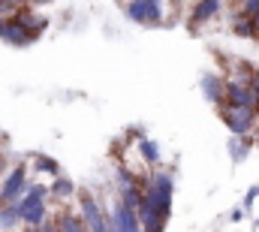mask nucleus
<instances>
[{
	"instance_id": "f257e3e1",
	"label": "nucleus",
	"mask_w": 259,
	"mask_h": 232,
	"mask_svg": "<svg viewBox=\"0 0 259 232\" xmlns=\"http://www.w3.org/2000/svg\"><path fill=\"white\" fill-rule=\"evenodd\" d=\"M172 199H175V178L172 172H163V169H154L148 175V184H145V202L157 211V217H163L169 223L172 217Z\"/></svg>"
},
{
	"instance_id": "f03ea898",
	"label": "nucleus",
	"mask_w": 259,
	"mask_h": 232,
	"mask_svg": "<svg viewBox=\"0 0 259 232\" xmlns=\"http://www.w3.org/2000/svg\"><path fill=\"white\" fill-rule=\"evenodd\" d=\"M124 15L142 27H163L166 24V0H130Z\"/></svg>"
},
{
	"instance_id": "7ed1b4c3",
	"label": "nucleus",
	"mask_w": 259,
	"mask_h": 232,
	"mask_svg": "<svg viewBox=\"0 0 259 232\" xmlns=\"http://www.w3.org/2000/svg\"><path fill=\"white\" fill-rule=\"evenodd\" d=\"M75 199H78V217L84 223L88 232H106L109 229V211L100 205V199L88 190H75Z\"/></svg>"
},
{
	"instance_id": "20e7f679",
	"label": "nucleus",
	"mask_w": 259,
	"mask_h": 232,
	"mask_svg": "<svg viewBox=\"0 0 259 232\" xmlns=\"http://www.w3.org/2000/svg\"><path fill=\"white\" fill-rule=\"evenodd\" d=\"M217 115L223 121V127L232 133V136H253V130L259 127V118L253 109H235V106H220Z\"/></svg>"
},
{
	"instance_id": "39448f33",
	"label": "nucleus",
	"mask_w": 259,
	"mask_h": 232,
	"mask_svg": "<svg viewBox=\"0 0 259 232\" xmlns=\"http://www.w3.org/2000/svg\"><path fill=\"white\" fill-rule=\"evenodd\" d=\"M27 163H15L0 184V205H15L27 190Z\"/></svg>"
},
{
	"instance_id": "423d86ee",
	"label": "nucleus",
	"mask_w": 259,
	"mask_h": 232,
	"mask_svg": "<svg viewBox=\"0 0 259 232\" xmlns=\"http://www.w3.org/2000/svg\"><path fill=\"white\" fill-rule=\"evenodd\" d=\"M223 106H235V109H253L256 97L250 91V85L244 79H226L223 85Z\"/></svg>"
},
{
	"instance_id": "0eeeda50",
	"label": "nucleus",
	"mask_w": 259,
	"mask_h": 232,
	"mask_svg": "<svg viewBox=\"0 0 259 232\" xmlns=\"http://www.w3.org/2000/svg\"><path fill=\"white\" fill-rule=\"evenodd\" d=\"M39 36H33L27 27H21L15 18H3V24H0V43H6V46H12V49H27V46H33Z\"/></svg>"
},
{
	"instance_id": "6e6552de",
	"label": "nucleus",
	"mask_w": 259,
	"mask_h": 232,
	"mask_svg": "<svg viewBox=\"0 0 259 232\" xmlns=\"http://www.w3.org/2000/svg\"><path fill=\"white\" fill-rule=\"evenodd\" d=\"M223 85H226V79H223L220 72H202V75H199V91H202V97H205L214 109L223 106Z\"/></svg>"
},
{
	"instance_id": "1a4fd4ad",
	"label": "nucleus",
	"mask_w": 259,
	"mask_h": 232,
	"mask_svg": "<svg viewBox=\"0 0 259 232\" xmlns=\"http://www.w3.org/2000/svg\"><path fill=\"white\" fill-rule=\"evenodd\" d=\"M220 9H223V3H220V0H196L193 9H190V18H187V27L196 33V30H199V24H205V21L217 18V15H220Z\"/></svg>"
},
{
	"instance_id": "9d476101",
	"label": "nucleus",
	"mask_w": 259,
	"mask_h": 232,
	"mask_svg": "<svg viewBox=\"0 0 259 232\" xmlns=\"http://www.w3.org/2000/svg\"><path fill=\"white\" fill-rule=\"evenodd\" d=\"M109 223L118 232H139V220H136V211H130L127 205H121L118 199L112 202V211H109Z\"/></svg>"
},
{
	"instance_id": "9b49d317",
	"label": "nucleus",
	"mask_w": 259,
	"mask_h": 232,
	"mask_svg": "<svg viewBox=\"0 0 259 232\" xmlns=\"http://www.w3.org/2000/svg\"><path fill=\"white\" fill-rule=\"evenodd\" d=\"M136 151H139L142 163H145V166H151V169H157V166H160V160H163L160 145H157L154 139H148V136H142V139L136 142Z\"/></svg>"
},
{
	"instance_id": "f8f14e48",
	"label": "nucleus",
	"mask_w": 259,
	"mask_h": 232,
	"mask_svg": "<svg viewBox=\"0 0 259 232\" xmlns=\"http://www.w3.org/2000/svg\"><path fill=\"white\" fill-rule=\"evenodd\" d=\"M18 220H21L24 229H39V226L49 220V205H46V202H42V205H30V208L18 211Z\"/></svg>"
},
{
	"instance_id": "ddd939ff",
	"label": "nucleus",
	"mask_w": 259,
	"mask_h": 232,
	"mask_svg": "<svg viewBox=\"0 0 259 232\" xmlns=\"http://www.w3.org/2000/svg\"><path fill=\"white\" fill-rule=\"evenodd\" d=\"M46 187H49V196L58 199V202H66V199L75 196V181H72L69 175H58V178H52V184H46Z\"/></svg>"
},
{
	"instance_id": "4468645a",
	"label": "nucleus",
	"mask_w": 259,
	"mask_h": 232,
	"mask_svg": "<svg viewBox=\"0 0 259 232\" xmlns=\"http://www.w3.org/2000/svg\"><path fill=\"white\" fill-rule=\"evenodd\" d=\"M46 199H49V187H46V184H27V190H24V196L15 202V208L24 211V208H30V205H42Z\"/></svg>"
},
{
	"instance_id": "2eb2a0df",
	"label": "nucleus",
	"mask_w": 259,
	"mask_h": 232,
	"mask_svg": "<svg viewBox=\"0 0 259 232\" xmlns=\"http://www.w3.org/2000/svg\"><path fill=\"white\" fill-rule=\"evenodd\" d=\"M30 163H33V172H42V175H52V178H58V175H64V166L55 160V157H49V154H30Z\"/></svg>"
},
{
	"instance_id": "dca6fc26",
	"label": "nucleus",
	"mask_w": 259,
	"mask_h": 232,
	"mask_svg": "<svg viewBox=\"0 0 259 232\" xmlns=\"http://www.w3.org/2000/svg\"><path fill=\"white\" fill-rule=\"evenodd\" d=\"M55 229L58 232H88L84 229V223H81V217L75 214V211H61V214H55Z\"/></svg>"
},
{
	"instance_id": "f3484780",
	"label": "nucleus",
	"mask_w": 259,
	"mask_h": 232,
	"mask_svg": "<svg viewBox=\"0 0 259 232\" xmlns=\"http://www.w3.org/2000/svg\"><path fill=\"white\" fill-rule=\"evenodd\" d=\"M226 148H229L232 163H241L244 157H250V148H253V145H250V139H244V136H232Z\"/></svg>"
},
{
	"instance_id": "a211bd4d",
	"label": "nucleus",
	"mask_w": 259,
	"mask_h": 232,
	"mask_svg": "<svg viewBox=\"0 0 259 232\" xmlns=\"http://www.w3.org/2000/svg\"><path fill=\"white\" fill-rule=\"evenodd\" d=\"M21 226L15 205H0V232H15Z\"/></svg>"
},
{
	"instance_id": "6ab92c4d",
	"label": "nucleus",
	"mask_w": 259,
	"mask_h": 232,
	"mask_svg": "<svg viewBox=\"0 0 259 232\" xmlns=\"http://www.w3.org/2000/svg\"><path fill=\"white\" fill-rule=\"evenodd\" d=\"M115 181H118V190H124V187H145L148 181H142V178H136V172L130 169V166H124V163H118V169H115Z\"/></svg>"
},
{
	"instance_id": "aec40b11",
	"label": "nucleus",
	"mask_w": 259,
	"mask_h": 232,
	"mask_svg": "<svg viewBox=\"0 0 259 232\" xmlns=\"http://www.w3.org/2000/svg\"><path fill=\"white\" fill-rule=\"evenodd\" d=\"M232 33H235L238 40H256V30H253L250 18H241V15L232 18Z\"/></svg>"
},
{
	"instance_id": "412c9836",
	"label": "nucleus",
	"mask_w": 259,
	"mask_h": 232,
	"mask_svg": "<svg viewBox=\"0 0 259 232\" xmlns=\"http://www.w3.org/2000/svg\"><path fill=\"white\" fill-rule=\"evenodd\" d=\"M256 199H259V184H253V187H247V193H244V199H241V211L244 214H250L253 211V205H256Z\"/></svg>"
},
{
	"instance_id": "4be33fe9",
	"label": "nucleus",
	"mask_w": 259,
	"mask_h": 232,
	"mask_svg": "<svg viewBox=\"0 0 259 232\" xmlns=\"http://www.w3.org/2000/svg\"><path fill=\"white\" fill-rule=\"evenodd\" d=\"M256 12H259V0H244V3L238 6V15H241V18H253Z\"/></svg>"
},
{
	"instance_id": "5701e85b",
	"label": "nucleus",
	"mask_w": 259,
	"mask_h": 232,
	"mask_svg": "<svg viewBox=\"0 0 259 232\" xmlns=\"http://www.w3.org/2000/svg\"><path fill=\"white\" fill-rule=\"evenodd\" d=\"M247 85H250V91H253V97H259V69L250 72V79H247Z\"/></svg>"
},
{
	"instance_id": "b1692460",
	"label": "nucleus",
	"mask_w": 259,
	"mask_h": 232,
	"mask_svg": "<svg viewBox=\"0 0 259 232\" xmlns=\"http://www.w3.org/2000/svg\"><path fill=\"white\" fill-rule=\"evenodd\" d=\"M244 217H247V214H244L241 208H232V211H229V223H241Z\"/></svg>"
},
{
	"instance_id": "393cba45",
	"label": "nucleus",
	"mask_w": 259,
	"mask_h": 232,
	"mask_svg": "<svg viewBox=\"0 0 259 232\" xmlns=\"http://www.w3.org/2000/svg\"><path fill=\"white\" fill-rule=\"evenodd\" d=\"M39 232H58V229H55V223H52V220H46V223L39 226Z\"/></svg>"
},
{
	"instance_id": "a878e982",
	"label": "nucleus",
	"mask_w": 259,
	"mask_h": 232,
	"mask_svg": "<svg viewBox=\"0 0 259 232\" xmlns=\"http://www.w3.org/2000/svg\"><path fill=\"white\" fill-rule=\"evenodd\" d=\"M250 24H253V30H256V40H259V12L250 18Z\"/></svg>"
},
{
	"instance_id": "bb28decb",
	"label": "nucleus",
	"mask_w": 259,
	"mask_h": 232,
	"mask_svg": "<svg viewBox=\"0 0 259 232\" xmlns=\"http://www.w3.org/2000/svg\"><path fill=\"white\" fill-rule=\"evenodd\" d=\"M220 3H226V6H241L244 0H220Z\"/></svg>"
},
{
	"instance_id": "cd10ccee",
	"label": "nucleus",
	"mask_w": 259,
	"mask_h": 232,
	"mask_svg": "<svg viewBox=\"0 0 259 232\" xmlns=\"http://www.w3.org/2000/svg\"><path fill=\"white\" fill-rule=\"evenodd\" d=\"M24 3H30V6H42V3H52V0H24Z\"/></svg>"
},
{
	"instance_id": "c85d7f7f",
	"label": "nucleus",
	"mask_w": 259,
	"mask_h": 232,
	"mask_svg": "<svg viewBox=\"0 0 259 232\" xmlns=\"http://www.w3.org/2000/svg\"><path fill=\"white\" fill-rule=\"evenodd\" d=\"M3 169H6V157L0 154V175H3Z\"/></svg>"
},
{
	"instance_id": "c756f323",
	"label": "nucleus",
	"mask_w": 259,
	"mask_h": 232,
	"mask_svg": "<svg viewBox=\"0 0 259 232\" xmlns=\"http://www.w3.org/2000/svg\"><path fill=\"white\" fill-rule=\"evenodd\" d=\"M169 3H172V6H181V3H184V0H169Z\"/></svg>"
},
{
	"instance_id": "7c9ffc66",
	"label": "nucleus",
	"mask_w": 259,
	"mask_h": 232,
	"mask_svg": "<svg viewBox=\"0 0 259 232\" xmlns=\"http://www.w3.org/2000/svg\"><path fill=\"white\" fill-rule=\"evenodd\" d=\"M21 232H39V229H24V226H21Z\"/></svg>"
},
{
	"instance_id": "2f4dec72",
	"label": "nucleus",
	"mask_w": 259,
	"mask_h": 232,
	"mask_svg": "<svg viewBox=\"0 0 259 232\" xmlns=\"http://www.w3.org/2000/svg\"><path fill=\"white\" fill-rule=\"evenodd\" d=\"M0 24H3V18H0Z\"/></svg>"
},
{
	"instance_id": "473e14b6",
	"label": "nucleus",
	"mask_w": 259,
	"mask_h": 232,
	"mask_svg": "<svg viewBox=\"0 0 259 232\" xmlns=\"http://www.w3.org/2000/svg\"><path fill=\"white\" fill-rule=\"evenodd\" d=\"M256 226H259V220H256Z\"/></svg>"
}]
</instances>
